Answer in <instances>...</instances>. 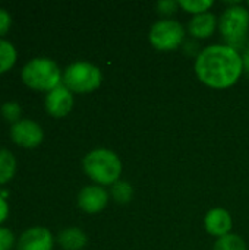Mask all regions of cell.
<instances>
[{"mask_svg": "<svg viewBox=\"0 0 249 250\" xmlns=\"http://www.w3.org/2000/svg\"><path fill=\"white\" fill-rule=\"evenodd\" d=\"M244 62L238 51L229 45H210L201 51L195 63V72L201 82L211 88H227L242 73Z\"/></svg>", "mask_w": 249, "mask_h": 250, "instance_id": "1", "label": "cell"}, {"mask_svg": "<svg viewBox=\"0 0 249 250\" xmlns=\"http://www.w3.org/2000/svg\"><path fill=\"white\" fill-rule=\"evenodd\" d=\"M21 76L26 86L50 92L59 86L60 69L48 57H35L22 67Z\"/></svg>", "mask_w": 249, "mask_h": 250, "instance_id": "2", "label": "cell"}, {"mask_svg": "<svg viewBox=\"0 0 249 250\" xmlns=\"http://www.w3.org/2000/svg\"><path fill=\"white\" fill-rule=\"evenodd\" d=\"M82 164L85 173L100 185L116 183L122 173V164L119 157L109 149L91 151L84 158Z\"/></svg>", "mask_w": 249, "mask_h": 250, "instance_id": "3", "label": "cell"}, {"mask_svg": "<svg viewBox=\"0 0 249 250\" xmlns=\"http://www.w3.org/2000/svg\"><path fill=\"white\" fill-rule=\"evenodd\" d=\"M65 86L73 92H91L97 89L101 83V72L97 66L78 62L70 64L63 75Z\"/></svg>", "mask_w": 249, "mask_h": 250, "instance_id": "4", "label": "cell"}, {"mask_svg": "<svg viewBox=\"0 0 249 250\" xmlns=\"http://www.w3.org/2000/svg\"><path fill=\"white\" fill-rule=\"evenodd\" d=\"M249 26V13L245 7L233 6L220 19V31L232 45H241Z\"/></svg>", "mask_w": 249, "mask_h": 250, "instance_id": "5", "label": "cell"}, {"mask_svg": "<svg viewBox=\"0 0 249 250\" xmlns=\"http://www.w3.org/2000/svg\"><path fill=\"white\" fill-rule=\"evenodd\" d=\"M183 37L182 25L175 21H160L150 31V41L157 50H173L182 42Z\"/></svg>", "mask_w": 249, "mask_h": 250, "instance_id": "6", "label": "cell"}, {"mask_svg": "<svg viewBox=\"0 0 249 250\" xmlns=\"http://www.w3.org/2000/svg\"><path fill=\"white\" fill-rule=\"evenodd\" d=\"M10 138L15 144L23 148H34L43 142L44 132L41 126L29 119H21L10 127Z\"/></svg>", "mask_w": 249, "mask_h": 250, "instance_id": "7", "label": "cell"}, {"mask_svg": "<svg viewBox=\"0 0 249 250\" xmlns=\"http://www.w3.org/2000/svg\"><path fill=\"white\" fill-rule=\"evenodd\" d=\"M73 107V97L66 86H56L45 97V110L53 117H65Z\"/></svg>", "mask_w": 249, "mask_h": 250, "instance_id": "8", "label": "cell"}, {"mask_svg": "<svg viewBox=\"0 0 249 250\" xmlns=\"http://www.w3.org/2000/svg\"><path fill=\"white\" fill-rule=\"evenodd\" d=\"M18 250H53V236L44 227H32L22 233Z\"/></svg>", "mask_w": 249, "mask_h": 250, "instance_id": "9", "label": "cell"}, {"mask_svg": "<svg viewBox=\"0 0 249 250\" xmlns=\"http://www.w3.org/2000/svg\"><path fill=\"white\" fill-rule=\"evenodd\" d=\"M78 205L88 214L100 212L107 205V192L98 186H87L79 192Z\"/></svg>", "mask_w": 249, "mask_h": 250, "instance_id": "10", "label": "cell"}, {"mask_svg": "<svg viewBox=\"0 0 249 250\" xmlns=\"http://www.w3.org/2000/svg\"><path fill=\"white\" fill-rule=\"evenodd\" d=\"M205 229L210 234L217 237H225L232 229V218L229 212L223 208L211 209L205 217Z\"/></svg>", "mask_w": 249, "mask_h": 250, "instance_id": "11", "label": "cell"}, {"mask_svg": "<svg viewBox=\"0 0 249 250\" xmlns=\"http://www.w3.org/2000/svg\"><path fill=\"white\" fill-rule=\"evenodd\" d=\"M216 28V18L211 13H201L195 15L189 23V31L194 37L207 38Z\"/></svg>", "mask_w": 249, "mask_h": 250, "instance_id": "12", "label": "cell"}, {"mask_svg": "<svg viewBox=\"0 0 249 250\" xmlns=\"http://www.w3.org/2000/svg\"><path fill=\"white\" fill-rule=\"evenodd\" d=\"M59 243L66 250H81L87 243V236L84 234L82 230L70 227L59 234Z\"/></svg>", "mask_w": 249, "mask_h": 250, "instance_id": "13", "label": "cell"}, {"mask_svg": "<svg viewBox=\"0 0 249 250\" xmlns=\"http://www.w3.org/2000/svg\"><path fill=\"white\" fill-rule=\"evenodd\" d=\"M16 173V158L9 151L1 148L0 149V185L7 183Z\"/></svg>", "mask_w": 249, "mask_h": 250, "instance_id": "14", "label": "cell"}, {"mask_svg": "<svg viewBox=\"0 0 249 250\" xmlns=\"http://www.w3.org/2000/svg\"><path fill=\"white\" fill-rule=\"evenodd\" d=\"M16 62V48L7 40L0 38V73L7 72Z\"/></svg>", "mask_w": 249, "mask_h": 250, "instance_id": "15", "label": "cell"}, {"mask_svg": "<svg viewBox=\"0 0 249 250\" xmlns=\"http://www.w3.org/2000/svg\"><path fill=\"white\" fill-rule=\"evenodd\" d=\"M214 250H247L245 242L235 234H227L225 237H220L216 245Z\"/></svg>", "mask_w": 249, "mask_h": 250, "instance_id": "16", "label": "cell"}, {"mask_svg": "<svg viewBox=\"0 0 249 250\" xmlns=\"http://www.w3.org/2000/svg\"><path fill=\"white\" fill-rule=\"evenodd\" d=\"M112 193H113V198L120 202V204H126L131 201L132 198V188L129 183L126 182H116L113 185V189H112Z\"/></svg>", "mask_w": 249, "mask_h": 250, "instance_id": "17", "label": "cell"}, {"mask_svg": "<svg viewBox=\"0 0 249 250\" xmlns=\"http://www.w3.org/2000/svg\"><path fill=\"white\" fill-rule=\"evenodd\" d=\"M179 6H182L185 10L201 15L203 12H205L210 6H213L211 0H179L178 1Z\"/></svg>", "mask_w": 249, "mask_h": 250, "instance_id": "18", "label": "cell"}, {"mask_svg": "<svg viewBox=\"0 0 249 250\" xmlns=\"http://www.w3.org/2000/svg\"><path fill=\"white\" fill-rule=\"evenodd\" d=\"M21 113H22L21 105L16 101H7V103H4L1 105V114L9 122H13V123L19 122L21 120L19 119L21 117Z\"/></svg>", "mask_w": 249, "mask_h": 250, "instance_id": "19", "label": "cell"}, {"mask_svg": "<svg viewBox=\"0 0 249 250\" xmlns=\"http://www.w3.org/2000/svg\"><path fill=\"white\" fill-rule=\"evenodd\" d=\"M13 245H15L13 233L6 227H0V250H10Z\"/></svg>", "mask_w": 249, "mask_h": 250, "instance_id": "20", "label": "cell"}, {"mask_svg": "<svg viewBox=\"0 0 249 250\" xmlns=\"http://www.w3.org/2000/svg\"><path fill=\"white\" fill-rule=\"evenodd\" d=\"M12 25V18L10 13L6 9L0 7V35H4Z\"/></svg>", "mask_w": 249, "mask_h": 250, "instance_id": "21", "label": "cell"}, {"mask_svg": "<svg viewBox=\"0 0 249 250\" xmlns=\"http://www.w3.org/2000/svg\"><path fill=\"white\" fill-rule=\"evenodd\" d=\"M157 7H158L160 13H163V15H170V13H173V10H175V7H176V1H169V0L160 1V3L157 4Z\"/></svg>", "mask_w": 249, "mask_h": 250, "instance_id": "22", "label": "cell"}, {"mask_svg": "<svg viewBox=\"0 0 249 250\" xmlns=\"http://www.w3.org/2000/svg\"><path fill=\"white\" fill-rule=\"evenodd\" d=\"M4 195L6 193H1L0 192V224L7 218V215H9V205H7V202H6V199H4Z\"/></svg>", "mask_w": 249, "mask_h": 250, "instance_id": "23", "label": "cell"}, {"mask_svg": "<svg viewBox=\"0 0 249 250\" xmlns=\"http://www.w3.org/2000/svg\"><path fill=\"white\" fill-rule=\"evenodd\" d=\"M245 63H247V67L249 70V54H247V57H245Z\"/></svg>", "mask_w": 249, "mask_h": 250, "instance_id": "24", "label": "cell"}]
</instances>
